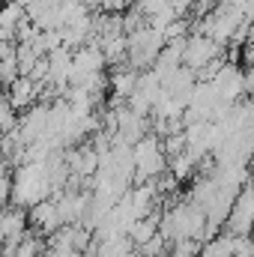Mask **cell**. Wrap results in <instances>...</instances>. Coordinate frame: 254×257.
Here are the masks:
<instances>
[{"mask_svg": "<svg viewBox=\"0 0 254 257\" xmlns=\"http://www.w3.org/2000/svg\"><path fill=\"white\" fill-rule=\"evenodd\" d=\"M132 165H135V186L141 183H153L156 177L165 174V153H162V141L156 135H144L141 141L132 144Z\"/></svg>", "mask_w": 254, "mask_h": 257, "instance_id": "cell-1", "label": "cell"}, {"mask_svg": "<svg viewBox=\"0 0 254 257\" xmlns=\"http://www.w3.org/2000/svg\"><path fill=\"white\" fill-rule=\"evenodd\" d=\"M215 57H221V45H215L212 39L194 33L191 39H186V48H183V54H180V66H186V69H191V72L197 75L203 66L212 63Z\"/></svg>", "mask_w": 254, "mask_h": 257, "instance_id": "cell-2", "label": "cell"}, {"mask_svg": "<svg viewBox=\"0 0 254 257\" xmlns=\"http://www.w3.org/2000/svg\"><path fill=\"white\" fill-rule=\"evenodd\" d=\"M209 84L215 87V93H218L221 102L236 105V99L245 93V72H242L239 66H233V63H224L218 72H215V78H212Z\"/></svg>", "mask_w": 254, "mask_h": 257, "instance_id": "cell-3", "label": "cell"}, {"mask_svg": "<svg viewBox=\"0 0 254 257\" xmlns=\"http://www.w3.org/2000/svg\"><path fill=\"white\" fill-rule=\"evenodd\" d=\"M24 224H27V212L18 206L12 209H3L0 212V236L9 242V245H18L24 239Z\"/></svg>", "mask_w": 254, "mask_h": 257, "instance_id": "cell-4", "label": "cell"}, {"mask_svg": "<svg viewBox=\"0 0 254 257\" xmlns=\"http://www.w3.org/2000/svg\"><path fill=\"white\" fill-rule=\"evenodd\" d=\"M36 99H39V87H36L30 78L18 75V78L9 84V105H12V111L30 108V105H36Z\"/></svg>", "mask_w": 254, "mask_h": 257, "instance_id": "cell-5", "label": "cell"}, {"mask_svg": "<svg viewBox=\"0 0 254 257\" xmlns=\"http://www.w3.org/2000/svg\"><path fill=\"white\" fill-rule=\"evenodd\" d=\"M30 221L36 224V227H42V233H54V230H60V215H57V206H54V200H39V203H33L30 206Z\"/></svg>", "mask_w": 254, "mask_h": 257, "instance_id": "cell-6", "label": "cell"}, {"mask_svg": "<svg viewBox=\"0 0 254 257\" xmlns=\"http://www.w3.org/2000/svg\"><path fill=\"white\" fill-rule=\"evenodd\" d=\"M24 18V9L18 3H3L0 6V42H9L15 36L18 21Z\"/></svg>", "mask_w": 254, "mask_h": 257, "instance_id": "cell-7", "label": "cell"}, {"mask_svg": "<svg viewBox=\"0 0 254 257\" xmlns=\"http://www.w3.org/2000/svg\"><path fill=\"white\" fill-rule=\"evenodd\" d=\"M135 87H138V72H132V69H117V72L111 75V90H114V99H117V102H126L129 96L135 93Z\"/></svg>", "mask_w": 254, "mask_h": 257, "instance_id": "cell-8", "label": "cell"}, {"mask_svg": "<svg viewBox=\"0 0 254 257\" xmlns=\"http://www.w3.org/2000/svg\"><path fill=\"white\" fill-rule=\"evenodd\" d=\"M194 168H197V159L189 156V153H180V156L171 159V177H174L177 183H183V180L194 177Z\"/></svg>", "mask_w": 254, "mask_h": 257, "instance_id": "cell-9", "label": "cell"}, {"mask_svg": "<svg viewBox=\"0 0 254 257\" xmlns=\"http://www.w3.org/2000/svg\"><path fill=\"white\" fill-rule=\"evenodd\" d=\"M197 254H200V242H194V239L168 242V251H165V257H197Z\"/></svg>", "mask_w": 254, "mask_h": 257, "instance_id": "cell-10", "label": "cell"}, {"mask_svg": "<svg viewBox=\"0 0 254 257\" xmlns=\"http://www.w3.org/2000/svg\"><path fill=\"white\" fill-rule=\"evenodd\" d=\"M162 153H168L171 159L180 156V153H186V138H183V132H177V135H165V138H162Z\"/></svg>", "mask_w": 254, "mask_h": 257, "instance_id": "cell-11", "label": "cell"}, {"mask_svg": "<svg viewBox=\"0 0 254 257\" xmlns=\"http://www.w3.org/2000/svg\"><path fill=\"white\" fill-rule=\"evenodd\" d=\"M15 128V111L9 105V99H0V132H12Z\"/></svg>", "mask_w": 254, "mask_h": 257, "instance_id": "cell-12", "label": "cell"}, {"mask_svg": "<svg viewBox=\"0 0 254 257\" xmlns=\"http://www.w3.org/2000/svg\"><path fill=\"white\" fill-rule=\"evenodd\" d=\"M165 3H168V0H138V9H141L147 18H150V15H153L156 9H162Z\"/></svg>", "mask_w": 254, "mask_h": 257, "instance_id": "cell-13", "label": "cell"}, {"mask_svg": "<svg viewBox=\"0 0 254 257\" xmlns=\"http://www.w3.org/2000/svg\"><path fill=\"white\" fill-rule=\"evenodd\" d=\"M12 194V177H6V171L0 168V203Z\"/></svg>", "mask_w": 254, "mask_h": 257, "instance_id": "cell-14", "label": "cell"}, {"mask_svg": "<svg viewBox=\"0 0 254 257\" xmlns=\"http://www.w3.org/2000/svg\"><path fill=\"white\" fill-rule=\"evenodd\" d=\"M230 257H236V254H230Z\"/></svg>", "mask_w": 254, "mask_h": 257, "instance_id": "cell-15", "label": "cell"}]
</instances>
